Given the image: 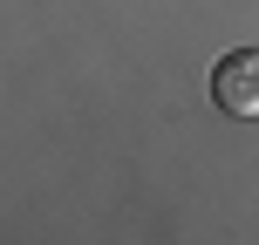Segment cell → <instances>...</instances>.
Segmentation results:
<instances>
[{
    "instance_id": "cell-1",
    "label": "cell",
    "mask_w": 259,
    "mask_h": 245,
    "mask_svg": "<svg viewBox=\"0 0 259 245\" xmlns=\"http://www.w3.org/2000/svg\"><path fill=\"white\" fill-rule=\"evenodd\" d=\"M211 103L225 116H259V48H232L211 68Z\"/></svg>"
}]
</instances>
